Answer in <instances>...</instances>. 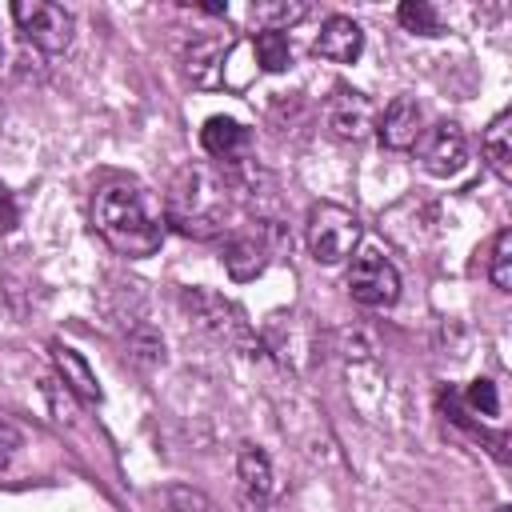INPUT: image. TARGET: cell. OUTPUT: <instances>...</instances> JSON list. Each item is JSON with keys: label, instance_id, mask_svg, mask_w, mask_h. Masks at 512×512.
<instances>
[{"label": "cell", "instance_id": "obj_1", "mask_svg": "<svg viewBox=\"0 0 512 512\" xmlns=\"http://www.w3.org/2000/svg\"><path fill=\"white\" fill-rule=\"evenodd\" d=\"M92 228L96 236L128 260H144L164 244V208L136 180H112L92 196Z\"/></svg>", "mask_w": 512, "mask_h": 512}, {"label": "cell", "instance_id": "obj_2", "mask_svg": "<svg viewBox=\"0 0 512 512\" xmlns=\"http://www.w3.org/2000/svg\"><path fill=\"white\" fill-rule=\"evenodd\" d=\"M228 212H232V184L224 168L188 160L184 168L172 172L164 192V224H172L180 236L212 240L228 228Z\"/></svg>", "mask_w": 512, "mask_h": 512}, {"label": "cell", "instance_id": "obj_3", "mask_svg": "<svg viewBox=\"0 0 512 512\" xmlns=\"http://www.w3.org/2000/svg\"><path fill=\"white\" fill-rule=\"evenodd\" d=\"M180 304H184V312L192 316V324L204 336H212V340H220V344H228V348H236L244 356H256L264 348L256 328L248 324L244 308L232 304L228 296L208 292V288H180Z\"/></svg>", "mask_w": 512, "mask_h": 512}, {"label": "cell", "instance_id": "obj_4", "mask_svg": "<svg viewBox=\"0 0 512 512\" xmlns=\"http://www.w3.org/2000/svg\"><path fill=\"white\" fill-rule=\"evenodd\" d=\"M304 244L316 264H344L352 256V248L360 244L356 212H348L344 204H332V200L312 204L308 220H304Z\"/></svg>", "mask_w": 512, "mask_h": 512}, {"label": "cell", "instance_id": "obj_5", "mask_svg": "<svg viewBox=\"0 0 512 512\" xmlns=\"http://www.w3.org/2000/svg\"><path fill=\"white\" fill-rule=\"evenodd\" d=\"M280 248H284V228H280V220H256V224H248V228H236V232L224 240V256H220V260H224V272L244 284V280H256Z\"/></svg>", "mask_w": 512, "mask_h": 512}, {"label": "cell", "instance_id": "obj_6", "mask_svg": "<svg viewBox=\"0 0 512 512\" xmlns=\"http://www.w3.org/2000/svg\"><path fill=\"white\" fill-rule=\"evenodd\" d=\"M12 20H16L20 36L32 48L48 52V56H56V52H64L72 44V12L52 4V0H16L12 4Z\"/></svg>", "mask_w": 512, "mask_h": 512}, {"label": "cell", "instance_id": "obj_7", "mask_svg": "<svg viewBox=\"0 0 512 512\" xmlns=\"http://www.w3.org/2000/svg\"><path fill=\"white\" fill-rule=\"evenodd\" d=\"M348 296L364 308H392L400 300V272L380 248H364L348 268Z\"/></svg>", "mask_w": 512, "mask_h": 512}, {"label": "cell", "instance_id": "obj_8", "mask_svg": "<svg viewBox=\"0 0 512 512\" xmlns=\"http://www.w3.org/2000/svg\"><path fill=\"white\" fill-rule=\"evenodd\" d=\"M412 148H416L424 172H432V176H440V180L460 176L464 164H468V140H464L460 124H452V120H440V124L424 128Z\"/></svg>", "mask_w": 512, "mask_h": 512}, {"label": "cell", "instance_id": "obj_9", "mask_svg": "<svg viewBox=\"0 0 512 512\" xmlns=\"http://www.w3.org/2000/svg\"><path fill=\"white\" fill-rule=\"evenodd\" d=\"M324 124L340 140H364L376 128V104L364 92H356L348 84H336L328 104H324Z\"/></svg>", "mask_w": 512, "mask_h": 512}, {"label": "cell", "instance_id": "obj_10", "mask_svg": "<svg viewBox=\"0 0 512 512\" xmlns=\"http://www.w3.org/2000/svg\"><path fill=\"white\" fill-rule=\"evenodd\" d=\"M200 144H204V152L216 156L224 168H236V164L252 160V132H248L240 120H232V116H212V120H204Z\"/></svg>", "mask_w": 512, "mask_h": 512}, {"label": "cell", "instance_id": "obj_11", "mask_svg": "<svg viewBox=\"0 0 512 512\" xmlns=\"http://www.w3.org/2000/svg\"><path fill=\"white\" fill-rule=\"evenodd\" d=\"M420 132H424V112H420L416 96H396V100L384 108V116L376 120V136H380V144L392 148V152L412 148V144L420 140Z\"/></svg>", "mask_w": 512, "mask_h": 512}, {"label": "cell", "instance_id": "obj_12", "mask_svg": "<svg viewBox=\"0 0 512 512\" xmlns=\"http://www.w3.org/2000/svg\"><path fill=\"white\" fill-rule=\"evenodd\" d=\"M236 480H240V492L252 508H264L272 496H276V472H272V460L260 444H240L236 452Z\"/></svg>", "mask_w": 512, "mask_h": 512}, {"label": "cell", "instance_id": "obj_13", "mask_svg": "<svg viewBox=\"0 0 512 512\" xmlns=\"http://www.w3.org/2000/svg\"><path fill=\"white\" fill-rule=\"evenodd\" d=\"M364 52V28L352 16H328L320 24V36L312 40V56L332 64H352Z\"/></svg>", "mask_w": 512, "mask_h": 512}, {"label": "cell", "instance_id": "obj_14", "mask_svg": "<svg viewBox=\"0 0 512 512\" xmlns=\"http://www.w3.org/2000/svg\"><path fill=\"white\" fill-rule=\"evenodd\" d=\"M52 364H56V376L64 380V388H68L72 396H80L84 404H100V400H104V388H100L96 372L88 368V360H84L72 344L52 340Z\"/></svg>", "mask_w": 512, "mask_h": 512}, {"label": "cell", "instance_id": "obj_15", "mask_svg": "<svg viewBox=\"0 0 512 512\" xmlns=\"http://www.w3.org/2000/svg\"><path fill=\"white\" fill-rule=\"evenodd\" d=\"M480 152H484V164L492 168L496 180H512V112H496L492 124L484 128V140H480Z\"/></svg>", "mask_w": 512, "mask_h": 512}, {"label": "cell", "instance_id": "obj_16", "mask_svg": "<svg viewBox=\"0 0 512 512\" xmlns=\"http://www.w3.org/2000/svg\"><path fill=\"white\" fill-rule=\"evenodd\" d=\"M312 8L300 4V0H260L248 8V20L260 28V32H288L292 24H300Z\"/></svg>", "mask_w": 512, "mask_h": 512}, {"label": "cell", "instance_id": "obj_17", "mask_svg": "<svg viewBox=\"0 0 512 512\" xmlns=\"http://www.w3.org/2000/svg\"><path fill=\"white\" fill-rule=\"evenodd\" d=\"M224 52H228V44L216 40V36L196 40V44L188 48V76H192L196 84L212 88V84L220 80V72H224Z\"/></svg>", "mask_w": 512, "mask_h": 512}, {"label": "cell", "instance_id": "obj_18", "mask_svg": "<svg viewBox=\"0 0 512 512\" xmlns=\"http://www.w3.org/2000/svg\"><path fill=\"white\" fill-rule=\"evenodd\" d=\"M252 56L264 72H284L292 64V44L284 32H256L252 36Z\"/></svg>", "mask_w": 512, "mask_h": 512}, {"label": "cell", "instance_id": "obj_19", "mask_svg": "<svg viewBox=\"0 0 512 512\" xmlns=\"http://www.w3.org/2000/svg\"><path fill=\"white\" fill-rule=\"evenodd\" d=\"M396 20H400L412 36H440V32H444V20H440V12H436L428 0H404V4L396 8Z\"/></svg>", "mask_w": 512, "mask_h": 512}, {"label": "cell", "instance_id": "obj_20", "mask_svg": "<svg viewBox=\"0 0 512 512\" xmlns=\"http://www.w3.org/2000/svg\"><path fill=\"white\" fill-rule=\"evenodd\" d=\"M488 276H492V284H496L500 292H508V288H512V232H508V228H500V232H496V240H492Z\"/></svg>", "mask_w": 512, "mask_h": 512}, {"label": "cell", "instance_id": "obj_21", "mask_svg": "<svg viewBox=\"0 0 512 512\" xmlns=\"http://www.w3.org/2000/svg\"><path fill=\"white\" fill-rule=\"evenodd\" d=\"M164 504H168V512H212L208 496L196 492V488H188V484H172V488H164Z\"/></svg>", "mask_w": 512, "mask_h": 512}, {"label": "cell", "instance_id": "obj_22", "mask_svg": "<svg viewBox=\"0 0 512 512\" xmlns=\"http://www.w3.org/2000/svg\"><path fill=\"white\" fill-rule=\"evenodd\" d=\"M464 400L480 416H500V396H496V384L492 380H472L468 392H464Z\"/></svg>", "mask_w": 512, "mask_h": 512}, {"label": "cell", "instance_id": "obj_23", "mask_svg": "<svg viewBox=\"0 0 512 512\" xmlns=\"http://www.w3.org/2000/svg\"><path fill=\"white\" fill-rule=\"evenodd\" d=\"M128 348H132V356L144 360V364H156V360L164 356V340H160L152 328H136V332L128 336Z\"/></svg>", "mask_w": 512, "mask_h": 512}, {"label": "cell", "instance_id": "obj_24", "mask_svg": "<svg viewBox=\"0 0 512 512\" xmlns=\"http://www.w3.org/2000/svg\"><path fill=\"white\" fill-rule=\"evenodd\" d=\"M24 448V436H20V428L16 424H8V420H0V468H8L12 460H16V452Z\"/></svg>", "mask_w": 512, "mask_h": 512}, {"label": "cell", "instance_id": "obj_25", "mask_svg": "<svg viewBox=\"0 0 512 512\" xmlns=\"http://www.w3.org/2000/svg\"><path fill=\"white\" fill-rule=\"evenodd\" d=\"M16 220H20L16 200H12V192L0 184V232H12V228H16Z\"/></svg>", "mask_w": 512, "mask_h": 512}, {"label": "cell", "instance_id": "obj_26", "mask_svg": "<svg viewBox=\"0 0 512 512\" xmlns=\"http://www.w3.org/2000/svg\"><path fill=\"white\" fill-rule=\"evenodd\" d=\"M0 64H4V44H0Z\"/></svg>", "mask_w": 512, "mask_h": 512}, {"label": "cell", "instance_id": "obj_27", "mask_svg": "<svg viewBox=\"0 0 512 512\" xmlns=\"http://www.w3.org/2000/svg\"><path fill=\"white\" fill-rule=\"evenodd\" d=\"M496 512H512V508H496Z\"/></svg>", "mask_w": 512, "mask_h": 512}]
</instances>
